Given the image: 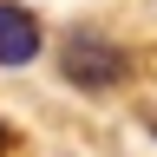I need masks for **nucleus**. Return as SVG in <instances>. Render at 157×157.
<instances>
[{
    "label": "nucleus",
    "instance_id": "nucleus-3",
    "mask_svg": "<svg viewBox=\"0 0 157 157\" xmlns=\"http://www.w3.org/2000/svg\"><path fill=\"white\" fill-rule=\"evenodd\" d=\"M0 151H7V124H0Z\"/></svg>",
    "mask_w": 157,
    "mask_h": 157
},
{
    "label": "nucleus",
    "instance_id": "nucleus-1",
    "mask_svg": "<svg viewBox=\"0 0 157 157\" xmlns=\"http://www.w3.org/2000/svg\"><path fill=\"white\" fill-rule=\"evenodd\" d=\"M59 66H66L72 85L105 92V85H118V78L131 72V59H124V46H111L105 33H72V39H66V52H59Z\"/></svg>",
    "mask_w": 157,
    "mask_h": 157
},
{
    "label": "nucleus",
    "instance_id": "nucleus-2",
    "mask_svg": "<svg viewBox=\"0 0 157 157\" xmlns=\"http://www.w3.org/2000/svg\"><path fill=\"white\" fill-rule=\"evenodd\" d=\"M39 46H46V26H39V13L33 7H20V0H0V66L20 72V66H33Z\"/></svg>",
    "mask_w": 157,
    "mask_h": 157
}]
</instances>
